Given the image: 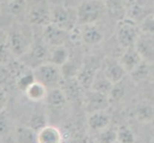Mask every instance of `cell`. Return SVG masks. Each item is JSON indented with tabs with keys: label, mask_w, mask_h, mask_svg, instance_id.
Masks as SVG:
<instances>
[{
	"label": "cell",
	"mask_w": 154,
	"mask_h": 143,
	"mask_svg": "<svg viewBox=\"0 0 154 143\" xmlns=\"http://www.w3.org/2000/svg\"><path fill=\"white\" fill-rule=\"evenodd\" d=\"M137 118L141 121H150L154 118V111L151 106L147 104H143L138 106L137 108Z\"/></svg>",
	"instance_id": "cell-29"
},
{
	"label": "cell",
	"mask_w": 154,
	"mask_h": 143,
	"mask_svg": "<svg viewBox=\"0 0 154 143\" xmlns=\"http://www.w3.org/2000/svg\"><path fill=\"white\" fill-rule=\"evenodd\" d=\"M70 52L64 46H58L55 48H51L48 62L57 65L58 67H62L70 58Z\"/></svg>",
	"instance_id": "cell-19"
},
{
	"label": "cell",
	"mask_w": 154,
	"mask_h": 143,
	"mask_svg": "<svg viewBox=\"0 0 154 143\" xmlns=\"http://www.w3.org/2000/svg\"><path fill=\"white\" fill-rule=\"evenodd\" d=\"M103 1H105V0H103Z\"/></svg>",
	"instance_id": "cell-39"
},
{
	"label": "cell",
	"mask_w": 154,
	"mask_h": 143,
	"mask_svg": "<svg viewBox=\"0 0 154 143\" xmlns=\"http://www.w3.org/2000/svg\"><path fill=\"white\" fill-rule=\"evenodd\" d=\"M119 61L122 64V66L124 67L125 70L126 71V73H129L144 60H143L139 52L134 47V48L125 49V52L119 57Z\"/></svg>",
	"instance_id": "cell-12"
},
{
	"label": "cell",
	"mask_w": 154,
	"mask_h": 143,
	"mask_svg": "<svg viewBox=\"0 0 154 143\" xmlns=\"http://www.w3.org/2000/svg\"><path fill=\"white\" fill-rule=\"evenodd\" d=\"M110 124V116L104 111L91 113L88 116V125L92 130L102 131L107 128Z\"/></svg>",
	"instance_id": "cell-17"
},
{
	"label": "cell",
	"mask_w": 154,
	"mask_h": 143,
	"mask_svg": "<svg viewBox=\"0 0 154 143\" xmlns=\"http://www.w3.org/2000/svg\"><path fill=\"white\" fill-rule=\"evenodd\" d=\"M71 37L72 33L52 23L42 29V40L50 48L64 46Z\"/></svg>",
	"instance_id": "cell-7"
},
{
	"label": "cell",
	"mask_w": 154,
	"mask_h": 143,
	"mask_svg": "<svg viewBox=\"0 0 154 143\" xmlns=\"http://www.w3.org/2000/svg\"><path fill=\"white\" fill-rule=\"evenodd\" d=\"M153 14H154V6H153Z\"/></svg>",
	"instance_id": "cell-37"
},
{
	"label": "cell",
	"mask_w": 154,
	"mask_h": 143,
	"mask_svg": "<svg viewBox=\"0 0 154 143\" xmlns=\"http://www.w3.org/2000/svg\"><path fill=\"white\" fill-rule=\"evenodd\" d=\"M6 5L7 13L10 14L13 17H20L23 14H26L27 16L28 13V3L27 0H13L8 3H5Z\"/></svg>",
	"instance_id": "cell-22"
},
{
	"label": "cell",
	"mask_w": 154,
	"mask_h": 143,
	"mask_svg": "<svg viewBox=\"0 0 154 143\" xmlns=\"http://www.w3.org/2000/svg\"><path fill=\"white\" fill-rule=\"evenodd\" d=\"M99 69L100 68H98L96 65L85 64V63H84L76 77L78 82L79 83V85L82 86V88L90 90L95 75H96V73L98 72Z\"/></svg>",
	"instance_id": "cell-14"
},
{
	"label": "cell",
	"mask_w": 154,
	"mask_h": 143,
	"mask_svg": "<svg viewBox=\"0 0 154 143\" xmlns=\"http://www.w3.org/2000/svg\"><path fill=\"white\" fill-rule=\"evenodd\" d=\"M107 13L103 0H83L77 8L78 26L97 24Z\"/></svg>",
	"instance_id": "cell-2"
},
{
	"label": "cell",
	"mask_w": 154,
	"mask_h": 143,
	"mask_svg": "<svg viewBox=\"0 0 154 143\" xmlns=\"http://www.w3.org/2000/svg\"><path fill=\"white\" fill-rule=\"evenodd\" d=\"M114 143H119V142H118V141H115Z\"/></svg>",
	"instance_id": "cell-38"
},
{
	"label": "cell",
	"mask_w": 154,
	"mask_h": 143,
	"mask_svg": "<svg viewBox=\"0 0 154 143\" xmlns=\"http://www.w3.org/2000/svg\"><path fill=\"white\" fill-rule=\"evenodd\" d=\"M26 18L32 27L35 26L43 29L51 23V8L44 3H38L28 10Z\"/></svg>",
	"instance_id": "cell-8"
},
{
	"label": "cell",
	"mask_w": 154,
	"mask_h": 143,
	"mask_svg": "<svg viewBox=\"0 0 154 143\" xmlns=\"http://www.w3.org/2000/svg\"><path fill=\"white\" fill-rule=\"evenodd\" d=\"M38 143H60V133L55 127L45 126L38 133Z\"/></svg>",
	"instance_id": "cell-20"
},
{
	"label": "cell",
	"mask_w": 154,
	"mask_h": 143,
	"mask_svg": "<svg viewBox=\"0 0 154 143\" xmlns=\"http://www.w3.org/2000/svg\"><path fill=\"white\" fill-rule=\"evenodd\" d=\"M125 97V87L121 85V82L114 84L109 94V99L120 100Z\"/></svg>",
	"instance_id": "cell-32"
},
{
	"label": "cell",
	"mask_w": 154,
	"mask_h": 143,
	"mask_svg": "<svg viewBox=\"0 0 154 143\" xmlns=\"http://www.w3.org/2000/svg\"><path fill=\"white\" fill-rule=\"evenodd\" d=\"M15 59L11 50L8 38V31L0 30V66L7 65Z\"/></svg>",
	"instance_id": "cell-18"
},
{
	"label": "cell",
	"mask_w": 154,
	"mask_h": 143,
	"mask_svg": "<svg viewBox=\"0 0 154 143\" xmlns=\"http://www.w3.org/2000/svg\"><path fill=\"white\" fill-rule=\"evenodd\" d=\"M113 86H114V84L104 76V73H103V71L100 70V68L98 72L96 73V75H95V77L93 79V82H92V85H91L90 90L106 94L109 97V94L111 92V90H112Z\"/></svg>",
	"instance_id": "cell-15"
},
{
	"label": "cell",
	"mask_w": 154,
	"mask_h": 143,
	"mask_svg": "<svg viewBox=\"0 0 154 143\" xmlns=\"http://www.w3.org/2000/svg\"><path fill=\"white\" fill-rule=\"evenodd\" d=\"M38 133L31 127H19L17 131V140L18 143H38Z\"/></svg>",
	"instance_id": "cell-24"
},
{
	"label": "cell",
	"mask_w": 154,
	"mask_h": 143,
	"mask_svg": "<svg viewBox=\"0 0 154 143\" xmlns=\"http://www.w3.org/2000/svg\"><path fill=\"white\" fill-rule=\"evenodd\" d=\"M109 105V97L106 94L89 90L86 95V108L91 114L98 111H104Z\"/></svg>",
	"instance_id": "cell-11"
},
{
	"label": "cell",
	"mask_w": 154,
	"mask_h": 143,
	"mask_svg": "<svg viewBox=\"0 0 154 143\" xmlns=\"http://www.w3.org/2000/svg\"><path fill=\"white\" fill-rule=\"evenodd\" d=\"M140 35V26L135 21L125 17L117 22L116 37L118 44L124 50L134 48Z\"/></svg>",
	"instance_id": "cell-3"
},
{
	"label": "cell",
	"mask_w": 154,
	"mask_h": 143,
	"mask_svg": "<svg viewBox=\"0 0 154 143\" xmlns=\"http://www.w3.org/2000/svg\"><path fill=\"white\" fill-rule=\"evenodd\" d=\"M100 70L113 84L122 82L127 73L120 63L119 59H116V58L111 56L104 58L102 65H100Z\"/></svg>",
	"instance_id": "cell-9"
},
{
	"label": "cell",
	"mask_w": 154,
	"mask_h": 143,
	"mask_svg": "<svg viewBox=\"0 0 154 143\" xmlns=\"http://www.w3.org/2000/svg\"><path fill=\"white\" fill-rule=\"evenodd\" d=\"M100 143H114L117 141V130L110 128L109 126L102 130L100 135Z\"/></svg>",
	"instance_id": "cell-30"
},
{
	"label": "cell",
	"mask_w": 154,
	"mask_h": 143,
	"mask_svg": "<svg viewBox=\"0 0 154 143\" xmlns=\"http://www.w3.org/2000/svg\"><path fill=\"white\" fill-rule=\"evenodd\" d=\"M50 50L51 48L42 40V38L40 41L35 40L30 50L18 59L27 67L34 70L36 67L48 62Z\"/></svg>",
	"instance_id": "cell-6"
},
{
	"label": "cell",
	"mask_w": 154,
	"mask_h": 143,
	"mask_svg": "<svg viewBox=\"0 0 154 143\" xmlns=\"http://www.w3.org/2000/svg\"><path fill=\"white\" fill-rule=\"evenodd\" d=\"M35 81V79L33 70H32V69H28V70L24 72L17 79V83H15V88L19 90V91L25 93L26 90H27Z\"/></svg>",
	"instance_id": "cell-26"
},
{
	"label": "cell",
	"mask_w": 154,
	"mask_h": 143,
	"mask_svg": "<svg viewBox=\"0 0 154 143\" xmlns=\"http://www.w3.org/2000/svg\"><path fill=\"white\" fill-rule=\"evenodd\" d=\"M33 72L35 81L41 83L48 90L60 87L64 79L61 68L49 62L36 67Z\"/></svg>",
	"instance_id": "cell-4"
},
{
	"label": "cell",
	"mask_w": 154,
	"mask_h": 143,
	"mask_svg": "<svg viewBox=\"0 0 154 143\" xmlns=\"http://www.w3.org/2000/svg\"><path fill=\"white\" fill-rule=\"evenodd\" d=\"M11 50L15 58H20L27 52L35 41L33 27L27 22H15L8 31Z\"/></svg>",
	"instance_id": "cell-1"
},
{
	"label": "cell",
	"mask_w": 154,
	"mask_h": 143,
	"mask_svg": "<svg viewBox=\"0 0 154 143\" xmlns=\"http://www.w3.org/2000/svg\"><path fill=\"white\" fill-rule=\"evenodd\" d=\"M117 141L119 143H134L135 136L127 126H120L117 129Z\"/></svg>",
	"instance_id": "cell-27"
},
{
	"label": "cell",
	"mask_w": 154,
	"mask_h": 143,
	"mask_svg": "<svg viewBox=\"0 0 154 143\" xmlns=\"http://www.w3.org/2000/svg\"><path fill=\"white\" fill-rule=\"evenodd\" d=\"M141 34L154 39V14H149L139 24Z\"/></svg>",
	"instance_id": "cell-28"
},
{
	"label": "cell",
	"mask_w": 154,
	"mask_h": 143,
	"mask_svg": "<svg viewBox=\"0 0 154 143\" xmlns=\"http://www.w3.org/2000/svg\"><path fill=\"white\" fill-rule=\"evenodd\" d=\"M1 10H2V3L0 1V15H1Z\"/></svg>",
	"instance_id": "cell-36"
},
{
	"label": "cell",
	"mask_w": 154,
	"mask_h": 143,
	"mask_svg": "<svg viewBox=\"0 0 154 143\" xmlns=\"http://www.w3.org/2000/svg\"><path fill=\"white\" fill-rule=\"evenodd\" d=\"M47 94H48V89L38 81H35L25 91L26 97L30 100H32V101H35V102L45 100Z\"/></svg>",
	"instance_id": "cell-21"
},
{
	"label": "cell",
	"mask_w": 154,
	"mask_h": 143,
	"mask_svg": "<svg viewBox=\"0 0 154 143\" xmlns=\"http://www.w3.org/2000/svg\"><path fill=\"white\" fill-rule=\"evenodd\" d=\"M136 50L139 52L143 60L150 63L154 61V39L141 34L135 45Z\"/></svg>",
	"instance_id": "cell-13"
},
{
	"label": "cell",
	"mask_w": 154,
	"mask_h": 143,
	"mask_svg": "<svg viewBox=\"0 0 154 143\" xmlns=\"http://www.w3.org/2000/svg\"><path fill=\"white\" fill-rule=\"evenodd\" d=\"M51 23L70 33L78 28L77 10L64 5H56L51 8Z\"/></svg>",
	"instance_id": "cell-5"
},
{
	"label": "cell",
	"mask_w": 154,
	"mask_h": 143,
	"mask_svg": "<svg viewBox=\"0 0 154 143\" xmlns=\"http://www.w3.org/2000/svg\"><path fill=\"white\" fill-rule=\"evenodd\" d=\"M0 1H1V3L3 4V3H8L10 1H13V0H0Z\"/></svg>",
	"instance_id": "cell-35"
},
{
	"label": "cell",
	"mask_w": 154,
	"mask_h": 143,
	"mask_svg": "<svg viewBox=\"0 0 154 143\" xmlns=\"http://www.w3.org/2000/svg\"><path fill=\"white\" fill-rule=\"evenodd\" d=\"M107 14L117 20V22L126 17L127 8L124 0H105Z\"/></svg>",
	"instance_id": "cell-16"
},
{
	"label": "cell",
	"mask_w": 154,
	"mask_h": 143,
	"mask_svg": "<svg viewBox=\"0 0 154 143\" xmlns=\"http://www.w3.org/2000/svg\"><path fill=\"white\" fill-rule=\"evenodd\" d=\"M138 1H139V0H124V2H125V6H126L127 9H129L130 7H132Z\"/></svg>",
	"instance_id": "cell-34"
},
{
	"label": "cell",
	"mask_w": 154,
	"mask_h": 143,
	"mask_svg": "<svg viewBox=\"0 0 154 143\" xmlns=\"http://www.w3.org/2000/svg\"><path fill=\"white\" fill-rule=\"evenodd\" d=\"M45 101L52 107H61L66 103L67 97L64 92L62 91V89L60 87H57L48 90V94L46 95Z\"/></svg>",
	"instance_id": "cell-23"
},
{
	"label": "cell",
	"mask_w": 154,
	"mask_h": 143,
	"mask_svg": "<svg viewBox=\"0 0 154 143\" xmlns=\"http://www.w3.org/2000/svg\"><path fill=\"white\" fill-rule=\"evenodd\" d=\"M7 94L5 92V90L3 88H0V113L2 112L3 110L6 109V105H7Z\"/></svg>",
	"instance_id": "cell-33"
},
{
	"label": "cell",
	"mask_w": 154,
	"mask_h": 143,
	"mask_svg": "<svg viewBox=\"0 0 154 143\" xmlns=\"http://www.w3.org/2000/svg\"><path fill=\"white\" fill-rule=\"evenodd\" d=\"M79 30V38L85 45L96 46L100 44L104 39V34L96 24H87L78 26Z\"/></svg>",
	"instance_id": "cell-10"
},
{
	"label": "cell",
	"mask_w": 154,
	"mask_h": 143,
	"mask_svg": "<svg viewBox=\"0 0 154 143\" xmlns=\"http://www.w3.org/2000/svg\"><path fill=\"white\" fill-rule=\"evenodd\" d=\"M149 73H150L149 63L143 61L134 69L133 71L129 73L128 75L130 76V78L134 82H140V81L145 80V79L149 76Z\"/></svg>",
	"instance_id": "cell-25"
},
{
	"label": "cell",
	"mask_w": 154,
	"mask_h": 143,
	"mask_svg": "<svg viewBox=\"0 0 154 143\" xmlns=\"http://www.w3.org/2000/svg\"><path fill=\"white\" fill-rule=\"evenodd\" d=\"M10 130V118L6 109L0 113V136L6 135Z\"/></svg>",
	"instance_id": "cell-31"
}]
</instances>
